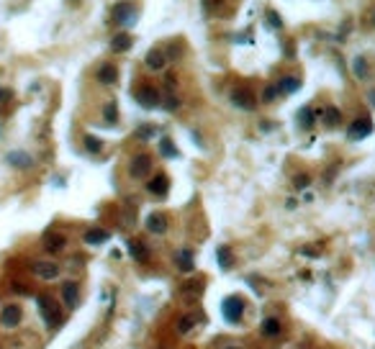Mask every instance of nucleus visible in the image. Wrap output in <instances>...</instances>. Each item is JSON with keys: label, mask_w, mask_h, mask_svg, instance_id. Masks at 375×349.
I'll use <instances>...</instances> for the list:
<instances>
[{"label": "nucleus", "mask_w": 375, "mask_h": 349, "mask_svg": "<svg viewBox=\"0 0 375 349\" xmlns=\"http://www.w3.org/2000/svg\"><path fill=\"white\" fill-rule=\"evenodd\" d=\"M275 95H278V87H275V85H267V87L262 90V100H265V103H273Z\"/></svg>", "instance_id": "34"}, {"label": "nucleus", "mask_w": 375, "mask_h": 349, "mask_svg": "<svg viewBox=\"0 0 375 349\" xmlns=\"http://www.w3.org/2000/svg\"><path fill=\"white\" fill-rule=\"evenodd\" d=\"M167 226H170V218L164 216V213H149V218H147V231H152V234H157V236H162L164 231H167Z\"/></svg>", "instance_id": "10"}, {"label": "nucleus", "mask_w": 375, "mask_h": 349, "mask_svg": "<svg viewBox=\"0 0 375 349\" xmlns=\"http://www.w3.org/2000/svg\"><path fill=\"white\" fill-rule=\"evenodd\" d=\"M129 254L134 257L137 262H147L149 260V254H147V247L142 244L139 239H129Z\"/></svg>", "instance_id": "19"}, {"label": "nucleus", "mask_w": 375, "mask_h": 349, "mask_svg": "<svg viewBox=\"0 0 375 349\" xmlns=\"http://www.w3.org/2000/svg\"><path fill=\"white\" fill-rule=\"evenodd\" d=\"M278 93H286V95H293L296 93V90L298 87H301V80H298V77H293V74H286V77H283L278 85Z\"/></svg>", "instance_id": "15"}, {"label": "nucleus", "mask_w": 375, "mask_h": 349, "mask_svg": "<svg viewBox=\"0 0 375 349\" xmlns=\"http://www.w3.org/2000/svg\"><path fill=\"white\" fill-rule=\"evenodd\" d=\"M278 334H280V321H278V318H265V324H262V337L275 339Z\"/></svg>", "instance_id": "23"}, {"label": "nucleus", "mask_w": 375, "mask_h": 349, "mask_svg": "<svg viewBox=\"0 0 375 349\" xmlns=\"http://www.w3.org/2000/svg\"><path fill=\"white\" fill-rule=\"evenodd\" d=\"M134 98H137V103L142 105V108H157V105L162 103L159 90L154 85H149V82H142L137 90H134Z\"/></svg>", "instance_id": "1"}, {"label": "nucleus", "mask_w": 375, "mask_h": 349, "mask_svg": "<svg viewBox=\"0 0 375 349\" xmlns=\"http://www.w3.org/2000/svg\"><path fill=\"white\" fill-rule=\"evenodd\" d=\"M216 257H219V265H221L224 270L231 267V249H229V247H219Z\"/></svg>", "instance_id": "27"}, {"label": "nucleus", "mask_w": 375, "mask_h": 349, "mask_svg": "<svg viewBox=\"0 0 375 349\" xmlns=\"http://www.w3.org/2000/svg\"><path fill=\"white\" fill-rule=\"evenodd\" d=\"M154 134H157V129H154V126H142V129L137 131V136H139V139H142V141H147V139H152V136H154Z\"/></svg>", "instance_id": "33"}, {"label": "nucleus", "mask_w": 375, "mask_h": 349, "mask_svg": "<svg viewBox=\"0 0 375 349\" xmlns=\"http://www.w3.org/2000/svg\"><path fill=\"white\" fill-rule=\"evenodd\" d=\"M144 65H147L149 70L159 72V70H164V65H167V57H164L159 49H152V52H147V57H144Z\"/></svg>", "instance_id": "14"}, {"label": "nucleus", "mask_w": 375, "mask_h": 349, "mask_svg": "<svg viewBox=\"0 0 375 349\" xmlns=\"http://www.w3.org/2000/svg\"><path fill=\"white\" fill-rule=\"evenodd\" d=\"M65 244H67V239L62 236V234H47L44 236V247H47V252H59V249H65Z\"/></svg>", "instance_id": "18"}, {"label": "nucleus", "mask_w": 375, "mask_h": 349, "mask_svg": "<svg viewBox=\"0 0 375 349\" xmlns=\"http://www.w3.org/2000/svg\"><path fill=\"white\" fill-rule=\"evenodd\" d=\"M98 82L100 85H113L116 80H118V70H116V65H111V62H106V65H100L98 67Z\"/></svg>", "instance_id": "11"}, {"label": "nucleus", "mask_w": 375, "mask_h": 349, "mask_svg": "<svg viewBox=\"0 0 375 349\" xmlns=\"http://www.w3.org/2000/svg\"><path fill=\"white\" fill-rule=\"evenodd\" d=\"M21 318H23L21 306H5L3 313H0V324H3L5 329H16L21 324Z\"/></svg>", "instance_id": "8"}, {"label": "nucleus", "mask_w": 375, "mask_h": 349, "mask_svg": "<svg viewBox=\"0 0 375 349\" xmlns=\"http://www.w3.org/2000/svg\"><path fill=\"white\" fill-rule=\"evenodd\" d=\"M62 300L67 303V308H75L80 303V287L77 282H65L62 285Z\"/></svg>", "instance_id": "12"}, {"label": "nucleus", "mask_w": 375, "mask_h": 349, "mask_svg": "<svg viewBox=\"0 0 375 349\" xmlns=\"http://www.w3.org/2000/svg\"><path fill=\"white\" fill-rule=\"evenodd\" d=\"M147 190L152 193V195H157V198H164L167 195V190H170V177L164 175V172H159V175H154L152 180H149V185H147Z\"/></svg>", "instance_id": "9"}, {"label": "nucleus", "mask_w": 375, "mask_h": 349, "mask_svg": "<svg viewBox=\"0 0 375 349\" xmlns=\"http://www.w3.org/2000/svg\"><path fill=\"white\" fill-rule=\"evenodd\" d=\"M131 34H116L113 39H111V49L116 52V54H121V52H129L131 49Z\"/></svg>", "instance_id": "17"}, {"label": "nucleus", "mask_w": 375, "mask_h": 349, "mask_svg": "<svg viewBox=\"0 0 375 349\" xmlns=\"http://www.w3.org/2000/svg\"><path fill=\"white\" fill-rule=\"evenodd\" d=\"M293 183H296V188H308V183H311V177L303 172V175H298L296 180H293Z\"/></svg>", "instance_id": "35"}, {"label": "nucleus", "mask_w": 375, "mask_h": 349, "mask_svg": "<svg viewBox=\"0 0 375 349\" xmlns=\"http://www.w3.org/2000/svg\"><path fill=\"white\" fill-rule=\"evenodd\" d=\"M111 18L118 23V26H129L137 21V8H134L129 0H121V3H116L113 10H111Z\"/></svg>", "instance_id": "3"}, {"label": "nucleus", "mask_w": 375, "mask_h": 349, "mask_svg": "<svg viewBox=\"0 0 375 349\" xmlns=\"http://www.w3.org/2000/svg\"><path fill=\"white\" fill-rule=\"evenodd\" d=\"M226 8V0H203V10L206 13H219Z\"/></svg>", "instance_id": "28"}, {"label": "nucleus", "mask_w": 375, "mask_h": 349, "mask_svg": "<svg viewBox=\"0 0 375 349\" xmlns=\"http://www.w3.org/2000/svg\"><path fill=\"white\" fill-rule=\"evenodd\" d=\"M177 265H180V270H193V249H180Z\"/></svg>", "instance_id": "25"}, {"label": "nucleus", "mask_w": 375, "mask_h": 349, "mask_svg": "<svg viewBox=\"0 0 375 349\" xmlns=\"http://www.w3.org/2000/svg\"><path fill=\"white\" fill-rule=\"evenodd\" d=\"M373 134V121L368 118V116H363V118H357V121H352V126H350V131H347V136L352 141H357V139H365V136H370Z\"/></svg>", "instance_id": "7"}, {"label": "nucleus", "mask_w": 375, "mask_h": 349, "mask_svg": "<svg viewBox=\"0 0 375 349\" xmlns=\"http://www.w3.org/2000/svg\"><path fill=\"white\" fill-rule=\"evenodd\" d=\"M129 172H131V177H137V180H142V177H147L149 172H152V154H134L131 157V162H129Z\"/></svg>", "instance_id": "4"}, {"label": "nucleus", "mask_w": 375, "mask_h": 349, "mask_svg": "<svg viewBox=\"0 0 375 349\" xmlns=\"http://www.w3.org/2000/svg\"><path fill=\"white\" fill-rule=\"evenodd\" d=\"M85 149L93 151V154H98V151L103 149V141L98 139V136H90V134H87V136H85Z\"/></svg>", "instance_id": "31"}, {"label": "nucleus", "mask_w": 375, "mask_h": 349, "mask_svg": "<svg viewBox=\"0 0 375 349\" xmlns=\"http://www.w3.org/2000/svg\"><path fill=\"white\" fill-rule=\"evenodd\" d=\"M39 311L44 316V321H47V326H57L59 321H62V313H59V303L49 295H39Z\"/></svg>", "instance_id": "2"}, {"label": "nucleus", "mask_w": 375, "mask_h": 349, "mask_svg": "<svg viewBox=\"0 0 375 349\" xmlns=\"http://www.w3.org/2000/svg\"><path fill=\"white\" fill-rule=\"evenodd\" d=\"M108 231L106 229H87L85 231V241L87 244H103V241H108Z\"/></svg>", "instance_id": "22"}, {"label": "nucleus", "mask_w": 375, "mask_h": 349, "mask_svg": "<svg viewBox=\"0 0 375 349\" xmlns=\"http://www.w3.org/2000/svg\"><path fill=\"white\" fill-rule=\"evenodd\" d=\"M10 98H13L10 90H8V87H0V103H8Z\"/></svg>", "instance_id": "36"}, {"label": "nucleus", "mask_w": 375, "mask_h": 349, "mask_svg": "<svg viewBox=\"0 0 375 349\" xmlns=\"http://www.w3.org/2000/svg\"><path fill=\"white\" fill-rule=\"evenodd\" d=\"M352 72H355L357 80H365L368 74H370V65H368V59H365L363 54H357V57L352 59Z\"/></svg>", "instance_id": "16"}, {"label": "nucleus", "mask_w": 375, "mask_h": 349, "mask_svg": "<svg viewBox=\"0 0 375 349\" xmlns=\"http://www.w3.org/2000/svg\"><path fill=\"white\" fill-rule=\"evenodd\" d=\"M103 118H106L108 124H116V121H118V105L116 103H106V108H103Z\"/></svg>", "instance_id": "29"}, {"label": "nucleus", "mask_w": 375, "mask_h": 349, "mask_svg": "<svg viewBox=\"0 0 375 349\" xmlns=\"http://www.w3.org/2000/svg\"><path fill=\"white\" fill-rule=\"evenodd\" d=\"M370 103L375 105V90H373V93H370Z\"/></svg>", "instance_id": "37"}, {"label": "nucleus", "mask_w": 375, "mask_h": 349, "mask_svg": "<svg viewBox=\"0 0 375 349\" xmlns=\"http://www.w3.org/2000/svg\"><path fill=\"white\" fill-rule=\"evenodd\" d=\"M265 18H267V26H270V28H283V18L278 16V13H275L273 8H270V10L265 13Z\"/></svg>", "instance_id": "32"}, {"label": "nucleus", "mask_w": 375, "mask_h": 349, "mask_svg": "<svg viewBox=\"0 0 375 349\" xmlns=\"http://www.w3.org/2000/svg\"><path fill=\"white\" fill-rule=\"evenodd\" d=\"M226 349H242V347H226Z\"/></svg>", "instance_id": "38"}, {"label": "nucleus", "mask_w": 375, "mask_h": 349, "mask_svg": "<svg viewBox=\"0 0 375 349\" xmlns=\"http://www.w3.org/2000/svg\"><path fill=\"white\" fill-rule=\"evenodd\" d=\"M193 326H196V318H193V313H188V316H183V318H180V321H177V331L180 334H188Z\"/></svg>", "instance_id": "30"}, {"label": "nucleus", "mask_w": 375, "mask_h": 349, "mask_svg": "<svg viewBox=\"0 0 375 349\" xmlns=\"http://www.w3.org/2000/svg\"><path fill=\"white\" fill-rule=\"evenodd\" d=\"M159 154L167 157V159H170V157H177V146H175L170 139H162V141H159Z\"/></svg>", "instance_id": "26"}, {"label": "nucleus", "mask_w": 375, "mask_h": 349, "mask_svg": "<svg viewBox=\"0 0 375 349\" xmlns=\"http://www.w3.org/2000/svg\"><path fill=\"white\" fill-rule=\"evenodd\" d=\"M339 118H342V113L334 108V105H329V108H324V126H337L339 124Z\"/></svg>", "instance_id": "24"}, {"label": "nucleus", "mask_w": 375, "mask_h": 349, "mask_svg": "<svg viewBox=\"0 0 375 349\" xmlns=\"http://www.w3.org/2000/svg\"><path fill=\"white\" fill-rule=\"evenodd\" d=\"M229 98H231V103L236 105V108H242V111H254V103H257V100H254V93H252L247 85L234 87Z\"/></svg>", "instance_id": "5"}, {"label": "nucleus", "mask_w": 375, "mask_h": 349, "mask_svg": "<svg viewBox=\"0 0 375 349\" xmlns=\"http://www.w3.org/2000/svg\"><path fill=\"white\" fill-rule=\"evenodd\" d=\"M373 21H375V16H373Z\"/></svg>", "instance_id": "39"}, {"label": "nucleus", "mask_w": 375, "mask_h": 349, "mask_svg": "<svg viewBox=\"0 0 375 349\" xmlns=\"http://www.w3.org/2000/svg\"><path fill=\"white\" fill-rule=\"evenodd\" d=\"M8 162H10L13 167H21V170H26V167L34 164V159L28 157V154H23V151H10V154H8Z\"/></svg>", "instance_id": "21"}, {"label": "nucleus", "mask_w": 375, "mask_h": 349, "mask_svg": "<svg viewBox=\"0 0 375 349\" xmlns=\"http://www.w3.org/2000/svg\"><path fill=\"white\" fill-rule=\"evenodd\" d=\"M316 118H319V111L301 108V113H298V126H301V129H311L313 124H316Z\"/></svg>", "instance_id": "20"}, {"label": "nucleus", "mask_w": 375, "mask_h": 349, "mask_svg": "<svg viewBox=\"0 0 375 349\" xmlns=\"http://www.w3.org/2000/svg\"><path fill=\"white\" fill-rule=\"evenodd\" d=\"M34 272L41 278V280H54L57 275H59V267L54 265V262H47V260H41V262H36L34 265Z\"/></svg>", "instance_id": "13"}, {"label": "nucleus", "mask_w": 375, "mask_h": 349, "mask_svg": "<svg viewBox=\"0 0 375 349\" xmlns=\"http://www.w3.org/2000/svg\"><path fill=\"white\" fill-rule=\"evenodd\" d=\"M221 311H224V318H226L229 324H236L239 318H242V313H244V300L239 295H231V298L224 300Z\"/></svg>", "instance_id": "6"}]
</instances>
